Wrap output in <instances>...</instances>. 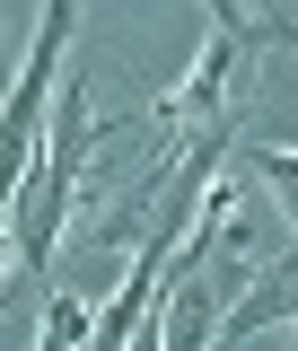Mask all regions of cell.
I'll return each instance as SVG.
<instances>
[{"label":"cell","mask_w":298,"mask_h":351,"mask_svg":"<svg viewBox=\"0 0 298 351\" xmlns=\"http://www.w3.org/2000/svg\"><path fill=\"white\" fill-rule=\"evenodd\" d=\"M246 167L281 193V219H290V246H298V158H281V149H246Z\"/></svg>","instance_id":"cell-1"},{"label":"cell","mask_w":298,"mask_h":351,"mask_svg":"<svg viewBox=\"0 0 298 351\" xmlns=\"http://www.w3.org/2000/svg\"><path fill=\"white\" fill-rule=\"evenodd\" d=\"M71 334H88V307H79V299H53V316H44V343H71Z\"/></svg>","instance_id":"cell-2"}]
</instances>
